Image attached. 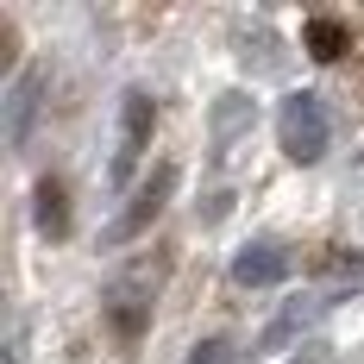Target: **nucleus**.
Instances as JSON below:
<instances>
[{
	"mask_svg": "<svg viewBox=\"0 0 364 364\" xmlns=\"http://www.w3.org/2000/svg\"><path fill=\"white\" fill-rule=\"evenodd\" d=\"M277 132H283V151H289L295 164H314V157L327 151V107H321L314 95H289Z\"/></svg>",
	"mask_w": 364,
	"mask_h": 364,
	"instance_id": "1",
	"label": "nucleus"
},
{
	"mask_svg": "<svg viewBox=\"0 0 364 364\" xmlns=\"http://www.w3.org/2000/svg\"><path fill=\"white\" fill-rule=\"evenodd\" d=\"M283 270H289V264H283V252H277V245H245V252H239V264H232V277H239V283H277Z\"/></svg>",
	"mask_w": 364,
	"mask_h": 364,
	"instance_id": "2",
	"label": "nucleus"
},
{
	"mask_svg": "<svg viewBox=\"0 0 364 364\" xmlns=\"http://www.w3.org/2000/svg\"><path fill=\"white\" fill-rule=\"evenodd\" d=\"M145 126H151V107H145V95H132V101H126V139H119V176L132 170V157L145 145Z\"/></svg>",
	"mask_w": 364,
	"mask_h": 364,
	"instance_id": "3",
	"label": "nucleus"
},
{
	"mask_svg": "<svg viewBox=\"0 0 364 364\" xmlns=\"http://www.w3.org/2000/svg\"><path fill=\"white\" fill-rule=\"evenodd\" d=\"M308 44H314V50H321V57H339V44H346V38H339V26H327V19H314V26H308Z\"/></svg>",
	"mask_w": 364,
	"mask_h": 364,
	"instance_id": "4",
	"label": "nucleus"
},
{
	"mask_svg": "<svg viewBox=\"0 0 364 364\" xmlns=\"http://www.w3.org/2000/svg\"><path fill=\"white\" fill-rule=\"evenodd\" d=\"M44 226L63 232V195H57V188H44Z\"/></svg>",
	"mask_w": 364,
	"mask_h": 364,
	"instance_id": "5",
	"label": "nucleus"
}]
</instances>
